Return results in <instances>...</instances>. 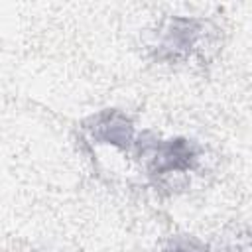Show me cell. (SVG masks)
Wrapping results in <instances>:
<instances>
[{
	"mask_svg": "<svg viewBox=\"0 0 252 252\" xmlns=\"http://www.w3.org/2000/svg\"><path fill=\"white\" fill-rule=\"evenodd\" d=\"M83 132L91 144L110 146L122 154H130L134 150L144 152L146 146L136 132L134 120L118 108H104L89 116L83 122Z\"/></svg>",
	"mask_w": 252,
	"mask_h": 252,
	"instance_id": "3957f363",
	"label": "cell"
},
{
	"mask_svg": "<svg viewBox=\"0 0 252 252\" xmlns=\"http://www.w3.org/2000/svg\"><path fill=\"white\" fill-rule=\"evenodd\" d=\"M209 252H252V224H242L219 234Z\"/></svg>",
	"mask_w": 252,
	"mask_h": 252,
	"instance_id": "277c9868",
	"label": "cell"
},
{
	"mask_svg": "<svg viewBox=\"0 0 252 252\" xmlns=\"http://www.w3.org/2000/svg\"><path fill=\"white\" fill-rule=\"evenodd\" d=\"M213 26L201 18L171 16L163 20L150 39V53L159 63H187L193 57H207L215 47Z\"/></svg>",
	"mask_w": 252,
	"mask_h": 252,
	"instance_id": "6da1fadb",
	"label": "cell"
},
{
	"mask_svg": "<svg viewBox=\"0 0 252 252\" xmlns=\"http://www.w3.org/2000/svg\"><path fill=\"white\" fill-rule=\"evenodd\" d=\"M161 252H205V250L197 242H193V240L177 238V240H171Z\"/></svg>",
	"mask_w": 252,
	"mask_h": 252,
	"instance_id": "5b68a950",
	"label": "cell"
},
{
	"mask_svg": "<svg viewBox=\"0 0 252 252\" xmlns=\"http://www.w3.org/2000/svg\"><path fill=\"white\" fill-rule=\"evenodd\" d=\"M142 156L146 158L148 177L159 187H171L175 181L195 173L203 159V148L189 138L177 136L169 140L146 142Z\"/></svg>",
	"mask_w": 252,
	"mask_h": 252,
	"instance_id": "7a4b0ae2",
	"label": "cell"
}]
</instances>
